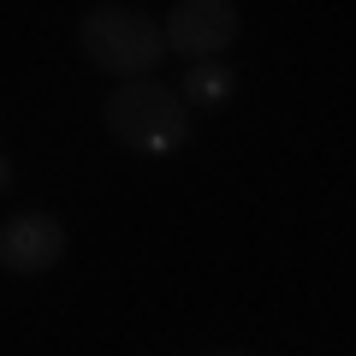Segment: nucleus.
Here are the masks:
<instances>
[{
  "instance_id": "nucleus-2",
  "label": "nucleus",
  "mask_w": 356,
  "mask_h": 356,
  "mask_svg": "<svg viewBox=\"0 0 356 356\" xmlns=\"http://www.w3.org/2000/svg\"><path fill=\"white\" fill-rule=\"evenodd\" d=\"M77 48H83V60L95 72L137 83L166 60V30L137 6H89L83 24H77Z\"/></svg>"
},
{
  "instance_id": "nucleus-1",
  "label": "nucleus",
  "mask_w": 356,
  "mask_h": 356,
  "mask_svg": "<svg viewBox=\"0 0 356 356\" xmlns=\"http://www.w3.org/2000/svg\"><path fill=\"white\" fill-rule=\"evenodd\" d=\"M102 113H107V137H113L119 149H131V154H178L191 143V131H196L184 95L166 89V83H154V77L119 83Z\"/></svg>"
},
{
  "instance_id": "nucleus-6",
  "label": "nucleus",
  "mask_w": 356,
  "mask_h": 356,
  "mask_svg": "<svg viewBox=\"0 0 356 356\" xmlns=\"http://www.w3.org/2000/svg\"><path fill=\"white\" fill-rule=\"evenodd\" d=\"M13 191V161H6V154H0V196Z\"/></svg>"
},
{
  "instance_id": "nucleus-4",
  "label": "nucleus",
  "mask_w": 356,
  "mask_h": 356,
  "mask_svg": "<svg viewBox=\"0 0 356 356\" xmlns=\"http://www.w3.org/2000/svg\"><path fill=\"white\" fill-rule=\"evenodd\" d=\"M60 255H65V226L54 214H42V208H24V214H13L0 226V267L6 273H30L36 280Z\"/></svg>"
},
{
  "instance_id": "nucleus-5",
  "label": "nucleus",
  "mask_w": 356,
  "mask_h": 356,
  "mask_svg": "<svg viewBox=\"0 0 356 356\" xmlns=\"http://www.w3.org/2000/svg\"><path fill=\"white\" fill-rule=\"evenodd\" d=\"M232 89H238V77H232L226 60H208V65H191V72L178 77V95H184V107H226Z\"/></svg>"
},
{
  "instance_id": "nucleus-3",
  "label": "nucleus",
  "mask_w": 356,
  "mask_h": 356,
  "mask_svg": "<svg viewBox=\"0 0 356 356\" xmlns=\"http://www.w3.org/2000/svg\"><path fill=\"white\" fill-rule=\"evenodd\" d=\"M161 30H166V54H184V60L208 65L238 42L243 18H238L232 0H178Z\"/></svg>"
},
{
  "instance_id": "nucleus-7",
  "label": "nucleus",
  "mask_w": 356,
  "mask_h": 356,
  "mask_svg": "<svg viewBox=\"0 0 356 356\" xmlns=\"http://www.w3.org/2000/svg\"><path fill=\"white\" fill-rule=\"evenodd\" d=\"M232 356H238V350H232Z\"/></svg>"
}]
</instances>
